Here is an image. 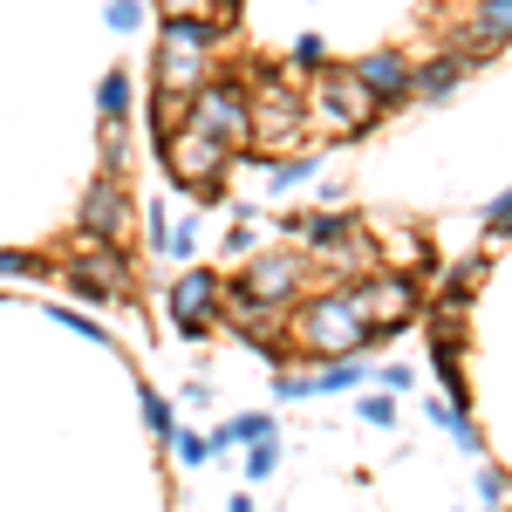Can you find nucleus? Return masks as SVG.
Here are the masks:
<instances>
[{
	"label": "nucleus",
	"instance_id": "nucleus-1",
	"mask_svg": "<svg viewBox=\"0 0 512 512\" xmlns=\"http://www.w3.org/2000/svg\"><path fill=\"white\" fill-rule=\"evenodd\" d=\"M308 144V96L294 89L287 76H267L253 89V137H246V158L274 164V158H294Z\"/></svg>",
	"mask_w": 512,
	"mask_h": 512
},
{
	"label": "nucleus",
	"instance_id": "nucleus-2",
	"mask_svg": "<svg viewBox=\"0 0 512 512\" xmlns=\"http://www.w3.org/2000/svg\"><path fill=\"white\" fill-rule=\"evenodd\" d=\"M369 342H376V328H369L362 308H355V287L349 294H315V301H301V315H294V349L315 355V362L369 349Z\"/></svg>",
	"mask_w": 512,
	"mask_h": 512
},
{
	"label": "nucleus",
	"instance_id": "nucleus-3",
	"mask_svg": "<svg viewBox=\"0 0 512 512\" xmlns=\"http://www.w3.org/2000/svg\"><path fill=\"white\" fill-rule=\"evenodd\" d=\"M376 117H383V103L362 82V69H328L321 62V82L308 96V130H321V137H362V130H376Z\"/></svg>",
	"mask_w": 512,
	"mask_h": 512
},
{
	"label": "nucleus",
	"instance_id": "nucleus-4",
	"mask_svg": "<svg viewBox=\"0 0 512 512\" xmlns=\"http://www.w3.org/2000/svg\"><path fill=\"white\" fill-rule=\"evenodd\" d=\"M164 151V171H171V185L192 198H219L226 192V164H233V151L219 144V137H205V130H192V123H178V130H164L158 137Z\"/></svg>",
	"mask_w": 512,
	"mask_h": 512
},
{
	"label": "nucleus",
	"instance_id": "nucleus-5",
	"mask_svg": "<svg viewBox=\"0 0 512 512\" xmlns=\"http://www.w3.org/2000/svg\"><path fill=\"white\" fill-rule=\"evenodd\" d=\"M192 130L219 137L226 151H246V137H253V96H246V82L212 76L205 89H192Z\"/></svg>",
	"mask_w": 512,
	"mask_h": 512
},
{
	"label": "nucleus",
	"instance_id": "nucleus-6",
	"mask_svg": "<svg viewBox=\"0 0 512 512\" xmlns=\"http://www.w3.org/2000/svg\"><path fill=\"white\" fill-rule=\"evenodd\" d=\"M355 308H362V321H369L376 335H396L403 321H417V308H424L417 274H403V267H376V274H362V280H355Z\"/></svg>",
	"mask_w": 512,
	"mask_h": 512
},
{
	"label": "nucleus",
	"instance_id": "nucleus-7",
	"mask_svg": "<svg viewBox=\"0 0 512 512\" xmlns=\"http://www.w3.org/2000/svg\"><path fill=\"white\" fill-rule=\"evenodd\" d=\"M219 287L226 280L212 274V267H178V280L164 287V315H171V328L185 335V342H198V335H212V321H219Z\"/></svg>",
	"mask_w": 512,
	"mask_h": 512
},
{
	"label": "nucleus",
	"instance_id": "nucleus-8",
	"mask_svg": "<svg viewBox=\"0 0 512 512\" xmlns=\"http://www.w3.org/2000/svg\"><path fill=\"white\" fill-rule=\"evenodd\" d=\"M69 287H76L82 301H117L123 287H130V260L117 253V239H82L76 253H69Z\"/></svg>",
	"mask_w": 512,
	"mask_h": 512
},
{
	"label": "nucleus",
	"instance_id": "nucleus-9",
	"mask_svg": "<svg viewBox=\"0 0 512 512\" xmlns=\"http://www.w3.org/2000/svg\"><path fill=\"white\" fill-rule=\"evenodd\" d=\"M239 287H253L260 301H287V308H294V294L308 287V253H301V246H274V253L260 246V253L239 267Z\"/></svg>",
	"mask_w": 512,
	"mask_h": 512
},
{
	"label": "nucleus",
	"instance_id": "nucleus-10",
	"mask_svg": "<svg viewBox=\"0 0 512 512\" xmlns=\"http://www.w3.org/2000/svg\"><path fill=\"white\" fill-rule=\"evenodd\" d=\"M76 226L89 239H123L130 233V192H123V171H96L89 192L76 205Z\"/></svg>",
	"mask_w": 512,
	"mask_h": 512
},
{
	"label": "nucleus",
	"instance_id": "nucleus-11",
	"mask_svg": "<svg viewBox=\"0 0 512 512\" xmlns=\"http://www.w3.org/2000/svg\"><path fill=\"white\" fill-rule=\"evenodd\" d=\"M451 41H458V55H472V62L512 48V0H472V14L451 28Z\"/></svg>",
	"mask_w": 512,
	"mask_h": 512
},
{
	"label": "nucleus",
	"instance_id": "nucleus-12",
	"mask_svg": "<svg viewBox=\"0 0 512 512\" xmlns=\"http://www.w3.org/2000/svg\"><path fill=\"white\" fill-rule=\"evenodd\" d=\"M355 69H362V82L376 89V103H410V96H417V62H403L396 48H376V55H362Z\"/></svg>",
	"mask_w": 512,
	"mask_h": 512
},
{
	"label": "nucleus",
	"instance_id": "nucleus-13",
	"mask_svg": "<svg viewBox=\"0 0 512 512\" xmlns=\"http://www.w3.org/2000/svg\"><path fill=\"white\" fill-rule=\"evenodd\" d=\"M287 233H294L301 253H321V246H335V239L349 233V219H342L335 205H321V212H294V219H287Z\"/></svg>",
	"mask_w": 512,
	"mask_h": 512
},
{
	"label": "nucleus",
	"instance_id": "nucleus-14",
	"mask_svg": "<svg viewBox=\"0 0 512 512\" xmlns=\"http://www.w3.org/2000/svg\"><path fill=\"white\" fill-rule=\"evenodd\" d=\"M465 69H472V55H431V62H417V96L424 103H444L465 82Z\"/></svg>",
	"mask_w": 512,
	"mask_h": 512
},
{
	"label": "nucleus",
	"instance_id": "nucleus-15",
	"mask_svg": "<svg viewBox=\"0 0 512 512\" xmlns=\"http://www.w3.org/2000/svg\"><path fill=\"white\" fill-rule=\"evenodd\" d=\"M321 260H328L335 274H355V280H362V274H376V239H362V233L349 226L335 246H321Z\"/></svg>",
	"mask_w": 512,
	"mask_h": 512
},
{
	"label": "nucleus",
	"instance_id": "nucleus-16",
	"mask_svg": "<svg viewBox=\"0 0 512 512\" xmlns=\"http://www.w3.org/2000/svg\"><path fill=\"white\" fill-rule=\"evenodd\" d=\"M431 362H437V376H444V390H458V369H465V355H458L451 315H437V328H431Z\"/></svg>",
	"mask_w": 512,
	"mask_h": 512
},
{
	"label": "nucleus",
	"instance_id": "nucleus-17",
	"mask_svg": "<svg viewBox=\"0 0 512 512\" xmlns=\"http://www.w3.org/2000/svg\"><path fill=\"white\" fill-rule=\"evenodd\" d=\"M164 444H171V458H178L185 472H198V465H212V458H219V451H212V431H171Z\"/></svg>",
	"mask_w": 512,
	"mask_h": 512
},
{
	"label": "nucleus",
	"instance_id": "nucleus-18",
	"mask_svg": "<svg viewBox=\"0 0 512 512\" xmlns=\"http://www.w3.org/2000/svg\"><path fill=\"white\" fill-rule=\"evenodd\" d=\"M178 123H192V96H178V89H151V130H178Z\"/></svg>",
	"mask_w": 512,
	"mask_h": 512
},
{
	"label": "nucleus",
	"instance_id": "nucleus-19",
	"mask_svg": "<svg viewBox=\"0 0 512 512\" xmlns=\"http://www.w3.org/2000/svg\"><path fill=\"white\" fill-rule=\"evenodd\" d=\"M431 424H437V431H451L465 451H478V431H472V417H465V403H444V396H431Z\"/></svg>",
	"mask_w": 512,
	"mask_h": 512
},
{
	"label": "nucleus",
	"instance_id": "nucleus-20",
	"mask_svg": "<svg viewBox=\"0 0 512 512\" xmlns=\"http://www.w3.org/2000/svg\"><path fill=\"white\" fill-rule=\"evenodd\" d=\"M96 110H103V123H123V110H130V76L123 69H110L96 82Z\"/></svg>",
	"mask_w": 512,
	"mask_h": 512
},
{
	"label": "nucleus",
	"instance_id": "nucleus-21",
	"mask_svg": "<svg viewBox=\"0 0 512 512\" xmlns=\"http://www.w3.org/2000/svg\"><path fill=\"white\" fill-rule=\"evenodd\" d=\"M390 260L403 267V274H431V246H424L417 233H396L390 239Z\"/></svg>",
	"mask_w": 512,
	"mask_h": 512
},
{
	"label": "nucleus",
	"instance_id": "nucleus-22",
	"mask_svg": "<svg viewBox=\"0 0 512 512\" xmlns=\"http://www.w3.org/2000/svg\"><path fill=\"white\" fill-rule=\"evenodd\" d=\"M355 417H362V424H376V431H390V424H396V396H383V390H369V383H362Z\"/></svg>",
	"mask_w": 512,
	"mask_h": 512
},
{
	"label": "nucleus",
	"instance_id": "nucleus-23",
	"mask_svg": "<svg viewBox=\"0 0 512 512\" xmlns=\"http://www.w3.org/2000/svg\"><path fill=\"white\" fill-rule=\"evenodd\" d=\"M280 472V431L274 437H253V451H246V478L260 485V478H274Z\"/></svg>",
	"mask_w": 512,
	"mask_h": 512
},
{
	"label": "nucleus",
	"instance_id": "nucleus-24",
	"mask_svg": "<svg viewBox=\"0 0 512 512\" xmlns=\"http://www.w3.org/2000/svg\"><path fill=\"white\" fill-rule=\"evenodd\" d=\"M103 21H110L117 35H137V28H144V0H110V7H103Z\"/></svg>",
	"mask_w": 512,
	"mask_h": 512
},
{
	"label": "nucleus",
	"instance_id": "nucleus-25",
	"mask_svg": "<svg viewBox=\"0 0 512 512\" xmlns=\"http://www.w3.org/2000/svg\"><path fill=\"white\" fill-rule=\"evenodd\" d=\"M144 431H151V437H171V431H178V417H171V396H144Z\"/></svg>",
	"mask_w": 512,
	"mask_h": 512
},
{
	"label": "nucleus",
	"instance_id": "nucleus-26",
	"mask_svg": "<svg viewBox=\"0 0 512 512\" xmlns=\"http://www.w3.org/2000/svg\"><path fill=\"white\" fill-rule=\"evenodd\" d=\"M233 437H239V444H253V437H274V417H267V410H239V417H233Z\"/></svg>",
	"mask_w": 512,
	"mask_h": 512
},
{
	"label": "nucleus",
	"instance_id": "nucleus-27",
	"mask_svg": "<svg viewBox=\"0 0 512 512\" xmlns=\"http://www.w3.org/2000/svg\"><path fill=\"white\" fill-rule=\"evenodd\" d=\"M287 62H301V69H321V62H328V48H321V35H294V48H287Z\"/></svg>",
	"mask_w": 512,
	"mask_h": 512
},
{
	"label": "nucleus",
	"instance_id": "nucleus-28",
	"mask_svg": "<svg viewBox=\"0 0 512 512\" xmlns=\"http://www.w3.org/2000/svg\"><path fill=\"white\" fill-rule=\"evenodd\" d=\"M253 253H260V233H253V226L239 219L233 233H226V260H253Z\"/></svg>",
	"mask_w": 512,
	"mask_h": 512
},
{
	"label": "nucleus",
	"instance_id": "nucleus-29",
	"mask_svg": "<svg viewBox=\"0 0 512 512\" xmlns=\"http://www.w3.org/2000/svg\"><path fill=\"white\" fill-rule=\"evenodd\" d=\"M376 383H383V390H410V383H417V369L396 355V362H376Z\"/></svg>",
	"mask_w": 512,
	"mask_h": 512
},
{
	"label": "nucleus",
	"instance_id": "nucleus-30",
	"mask_svg": "<svg viewBox=\"0 0 512 512\" xmlns=\"http://www.w3.org/2000/svg\"><path fill=\"white\" fill-rule=\"evenodd\" d=\"M485 233H512V192H499L485 205Z\"/></svg>",
	"mask_w": 512,
	"mask_h": 512
},
{
	"label": "nucleus",
	"instance_id": "nucleus-31",
	"mask_svg": "<svg viewBox=\"0 0 512 512\" xmlns=\"http://www.w3.org/2000/svg\"><path fill=\"white\" fill-rule=\"evenodd\" d=\"M28 274H35V260L14 253V246H0V280H28Z\"/></svg>",
	"mask_w": 512,
	"mask_h": 512
},
{
	"label": "nucleus",
	"instance_id": "nucleus-32",
	"mask_svg": "<svg viewBox=\"0 0 512 512\" xmlns=\"http://www.w3.org/2000/svg\"><path fill=\"white\" fill-rule=\"evenodd\" d=\"M478 492H485V499H492V506H499V499H506L512 485H506V472H478Z\"/></svg>",
	"mask_w": 512,
	"mask_h": 512
},
{
	"label": "nucleus",
	"instance_id": "nucleus-33",
	"mask_svg": "<svg viewBox=\"0 0 512 512\" xmlns=\"http://www.w3.org/2000/svg\"><path fill=\"white\" fill-rule=\"evenodd\" d=\"M178 396H185V410H205V403H212V390H205V383H185Z\"/></svg>",
	"mask_w": 512,
	"mask_h": 512
}]
</instances>
